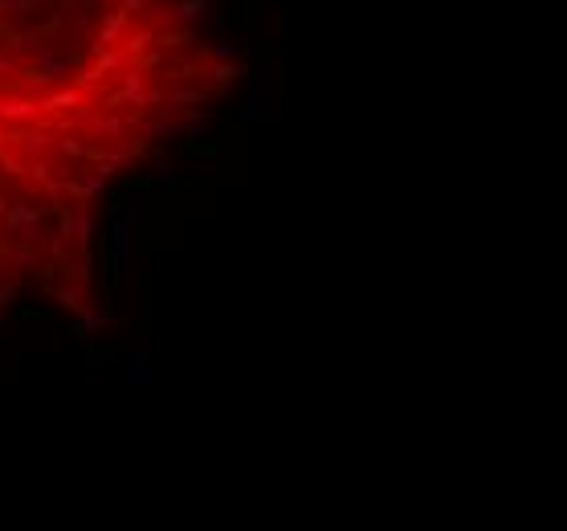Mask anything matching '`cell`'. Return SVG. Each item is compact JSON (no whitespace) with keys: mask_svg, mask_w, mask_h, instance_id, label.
Segmentation results:
<instances>
[{"mask_svg":"<svg viewBox=\"0 0 567 531\" xmlns=\"http://www.w3.org/2000/svg\"><path fill=\"white\" fill-rule=\"evenodd\" d=\"M167 17H172V21H204V17H208V0H184V4L172 8Z\"/></svg>","mask_w":567,"mask_h":531,"instance_id":"6da1fadb","label":"cell"},{"mask_svg":"<svg viewBox=\"0 0 567 531\" xmlns=\"http://www.w3.org/2000/svg\"><path fill=\"white\" fill-rule=\"evenodd\" d=\"M29 8H37V0H0V17L4 13H29Z\"/></svg>","mask_w":567,"mask_h":531,"instance_id":"7a4b0ae2","label":"cell"}]
</instances>
